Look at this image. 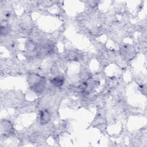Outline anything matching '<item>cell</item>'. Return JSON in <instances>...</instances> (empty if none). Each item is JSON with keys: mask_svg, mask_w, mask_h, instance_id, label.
I'll use <instances>...</instances> for the list:
<instances>
[{"mask_svg": "<svg viewBox=\"0 0 147 147\" xmlns=\"http://www.w3.org/2000/svg\"><path fill=\"white\" fill-rule=\"evenodd\" d=\"M51 82L56 87H61L64 82V79L62 76H57L55 78H53L51 80Z\"/></svg>", "mask_w": 147, "mask_h": 147, "instance_id": "277c9868", "label": "cell"}, {"mask_svg": "<svg viewBox=\"0 0 147 147\" xmlns=\"http://www.w3.org/2000/svg\"><path fill=\"white\" fill-rule=\"evenodd\" d=\"M1 129L2 134L8 135L12 133L13 126L10 122L7 121H2Z\"/></svg>", "mask_w": 147, "mask_h": 147, "instance_id": "7a4b0ae2", "label": "cell"}, {"mask_svg": "<svg viewBox=\"0 0 147 147\" xmlns=\"http://www.w3.org/2000/svg\"><path fill=\"white\" fill-rule=\"evenodd\" d=\"M10 31V27L8 25L7 22L5 21L1 22V35H6Z\"/></svg>", "mask_w": 147, "mask_h": 147, "instance_id": "5b68a950", "label": "cell"}, {"mask_svg": "<svg viewBox=\"0 0 147 147\" xmlns=\"http://www.w3.org/2000/svg\"><path fill=\"white\" fill-rule=\"evenodd\" d=\"M50 114L47 110H42L40 113V122L41 125L48 123L50 121Z\"/></svg>", "mask_w": 147, "mask_h": 147, "instance_id": "3957f363", "label": "cell"}, {"mask_svg": "<svg viewBox=\"0 0 147 147\" xmlns=\"http://www.w3.org/2000/svg\"><path fill=\"white\" fill-rule=\"evenodd\" d=\"M28 82L30 88L37 92H41L44 88L45 80L44 78L36 74L30 75Z\"/></svg>", "mask_w": 147, "mask_h": 147, "instance_id": "6da1fadb", "label": "cell"}]
</instances>
